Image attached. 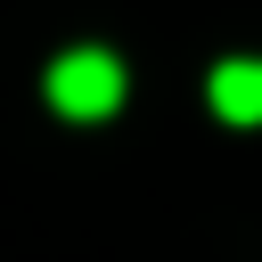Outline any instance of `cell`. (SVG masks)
Segmentation results:
<instances>
[{
	"label": "cell",
	"instance_id": "obj_1",
	"mask_svg": "<svg viewBox=\"0 0 262 262\" xmlns=\"http://www.w3.org/2000/svg\"><path fill=\"white\" fill-rule=\"evenodd\" d=\"M49 106L74 115V123L115 115V106H123V66H115L106 49H66V57L49 66Z\"/></svg>",
	"mask_w": 262,
	"mask_h": 262
},
{
	"label": "cell",
	"instance_id": "obj_2",
	"mask_svg": "<svg viewBox=\"0 0 262 262\" xmlns=\"http://www.w3.org/2000/svg\"><path fill=\"white\" fill-rule=\"evenodd\" d=\"M213 115H229V123H262V57H229V66H213Z\"/></svg>",
	"mask_w": 262,
	"mask_h": 262
}]
</instances>
